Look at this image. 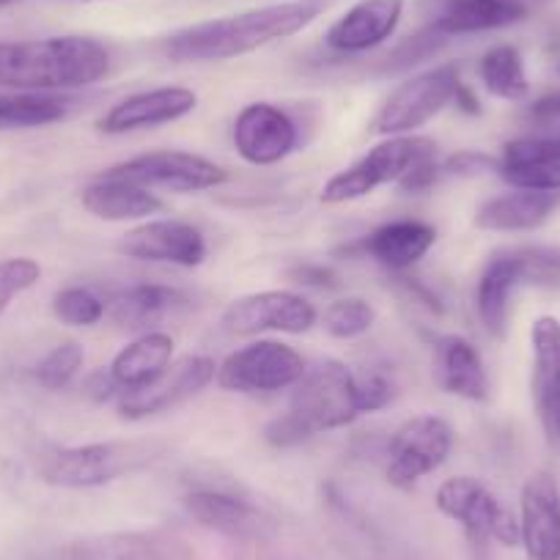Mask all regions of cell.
Returning <instances> with one entry per match:
<instances>
[{
  "label": "cell",
  "mask_w": 560,
  "mask_h": 560,
  "mask_svg": "<svg viewBox=\"0 0 560 560\" xmlns=\"http://www.w3.org/2000/svg\"><path fill=\"white\" fill-rule=\"evenodd\" d=\"M325 12L319 0H294L275 7L250 9L231 18L207 20L176 31L165 39V56L176 63L229 61L247 52L267 47L278 39L300 34Z\"/></svg>",
  "instance_id": "1"
},
{
  "label": "cell",
  "mask_w": 560,
  "mask_h": 560,
  "mask_svg": "<svg viewBox=\"0 0 560 560\" xmlns=\"http://www.w3.org/2000/svg\"><path fill=\"white\" fill-rule=\"evenodd\" d=\"M110 72V52L89 36L0 42V85L28 94L72 91L100 83Z\"/></svg>",
  "instance_id": "2"
},
{
  "label": "cell",
  "mask_w": 560,
  "mask_h": 560,
  "mask_svg": "<svg viewBox=\"0 0 560 560\" xmlns=\"http://www.w3.org/2000/svg\"><path fill=\"white\" fill-rule=\"evenodd\" d=\"M363 415L358 376L341 360H322L294 385L292 404L264 427L272 448H294L319 432L349 427Z\"/></svg>",
  "instance_id": "3"
},
{
  "label": "cell",
  "mask_w": 560,
  "mask_h": 560,
  "mask_svg": "<svg viewBox=\"0 0 560 560\" xmlns=\"http://www.w3.org/2000/svg\"><path fill=\"white\" fill-rule=\"evenodd\" d=\"M168 451L163 440H105V443L50 448L36 459V472L45 483L61 489H94L124 476L152 467Z\"/></svg>",
  "instance_id": "4"
},
{
  "label": "cell",
  "mask_w": 560,
  "mask_h": 560,
  "mask_svg": "<svg viewBox=\"0 0 560 560\" xmlns=\"http://www.w3.org/2000/svg\"><path fill=\"white\" fill-rule=\"evenodd\" d=\"M438 147L434 140L420 138V135H396V138H385L376 143L365 158L349 165L347 171L332 176L322 190V201L325 203H347L358 201V198L371 196L376 187L382 185H398L404 174L420 160L434 158Z\"/></svg>",
  "instance_id": "5"
},
{
  "label": "cell",
  "mask_w": 560,
  "mask_h": 560,
  "mask_svg": "<svg viewBox=\"0 0 560 560\" xmlns=\"http://www.w3.org/2000/svg\"><path fill=\"white\" fill-rule=\"evenodd\" d=\"M462 85L465 83H462V72L456 63H443V67L415 74L387 96L371 127H374L376 135H385V138L412 135L415 129L432 121L445 107L454 105Z\"/></svg>",
  "instance_id": "6"
},
{
  "label": "cell",
  "mask_w": 560,
  "mask_h": 560,
  "mask_svg": "<svg viewBox=\"0 0 560 560\" xmlns=\"http://www.w3.org/2000/svg\"><path fill=\"white\" fill-rule=\"evenodd\" d=\"M434 503H438L440 514L465 527L467 538L476 547H487L489 541H498L500 547H520L522 544L520 520L478 478H448L445 483H440Z\"/></svg>",
  "instance_id": "7"
},
{
  "label": "cell",
  "mask_w": 560,
  "mask_h": 560,
  "mask_svg": "<svg viewBox=\"0 0 560 560\" xmlns=\"http://www.w3.org/2000/svg\"><path fill=\"white\" fill-rule=\"evenodd\" d=\"M305 374L303 354L283 341H253L218 365V382L231 393H275L294 387Z\"/></svg>",
  "instance_id": "8"
},
{
  "label": "cell",
  "mask_w": 560,
  "mask_h": 560,
  "mask_svg": "<svg viewBox=\"0 0 560 560\" xmlns=\"http://www.w3.org/2000/svg\"><path fill=\"white\" fill-rule=\"evenodd\" d=\"M454 432L438 415H418L396 429L387 445V481L396 489H412L448 462Z\"/></svg>",
  "instance_id": "9"
},
{
  "label": "cell",
  "mask_w": 560,
  "mask_h": 560,
  "mask_svg": "<svg viewBox=\"0 0 560 560\" xmlns=\"http://www.w3.org/2000/svg\"><path fill=\"white\" fill-rule=\"evenodd\" d=\"M102 176L132 182V185L147 187V190L163 187V190L171 192L212 190V187L225 185V179H229L225 168H220L212 160L192 152H171V149L138 154L127 163L107 168Z\"/></svg>",
  "instance_id": "10"
},
{
  "label": "cell",
  "mask_w": 560,
  "mask_h": 560,
  "mask_svg": "<svg viewBox=\"0 0 560 560\" xmlns=\"http://www.w3.org/2000/svg\"><path fill=\"white\" fill-rule=\"evenodd\" d=\"M316 325V308L294 292H256L234 300L223 314V330L231 336L289 332L300 336Z\"/></svg>",
  "instance_id": "11"
},
{
  "label": "cell",
  "mask_w": 560,
  "mask_h": 560,
  "mask_svg": "<svg viewBox=\"0 0 560 560\" xmlns=\"http://www.w3.org/2000/svg\"><path fill=\"white\" fill-rule=\"evenodd\" d=\"M214 374H218V365H214L212 358H203V354L182 358L171 363L165 374L158 376L152 385L138 387V390H124L121 398H118V412L127 420L165 412V409L201 393L214 380Z\"/></svg>",
  "instance_id": "12"
},
{
  "label": "cell",
  "mask_w": 560,
  "mask_h": 560,
  "mask_svg": "<svg viewBox=\"0 0 560 560\" xmlns=\"http://www.w3.org/2000/svg\"><path fill=\"white\" fill-rule=\"evenodd\" d=\"M234 149L245 163L275 165L298 149V124L287 110L269 102H253L240 110L234 121Z\"/></svg>",
  "instance_id": "13"
},
{
  "label": "cell",
  "mask_w": 560,
  "mask_h": 560,
  "mask_svg": "<svg viewBox=\"0 0 560 560\" xmlns=\"http://www.w3.org/2000/svg\"><path fill=\"white\" fill-rule=\"evenodd\" d=\"M118 253L135 261L198 267L207 258V240L185 220H147L121 236Z\"/></svg>",
  "instance_id": "14"
},
{
  "label": "cell",
  "mask_w": 560,
  "mask_h": 560,
  "mask_svg": "<svg viewBox=\"0 0 560 560\" xmlns=\"http://www.w3.org/2000/svg\"><path fill=\"white\" fill-rule=\"evenodd\" d=\"M520 533L527 560H560V487L538 470L520 494Z\"/></svg>",
  "instance_id": "15"
},
{
  "label": "cell",
  "mask_w": 560,
  "mask_h": 560,
  "mask_svg": "<svg viewBox=\"0 0 560 560\" xmlns=\"http://www.w3.org/2000/svg\"><path fill=\"white\" fill-rule=\"evenodd\" d=\"M196 91L182 89V85H163V89L140 91V94L121 100L96 121V127L105 135H127L138 132V129H154L190 116L196 110Z\"/></svg>",
  "instance_id": "16"
},
{
  "label": "cell",
  "mask_w": 560,
  "mask_h": 560,
  "mask_svg": "<svg viewBox=\"0 0 560 560\" xmlns=\"http://www.w3.org/2000/svg\"><path fill=\"white\" fill-rule=\"evenodd\" d=\"M36 560H182L174 541L152 533H96L42 552Z\"/></svg>",
  "instance_id": "17"
},
{
  "label": "cell",
  "mask_w": 560,
  "mask_h": 560,
  "mask_svg": "<svg viewBox=\"0 0 560 560\" xmlns=\"http://www.w3.org/2000/svg\"><path fill=\"white\" fill-rule=\"evenodd\" d=\"M404 14V0H360L327 31V47L336 52H369L396 34Z\"/></svg>",
  "instance_id": "18"
},
{
  "label": "cell",
  "mask_w": 560,
  "mask_h": 560,
  "mask_svg": "<svg viewBox=\"0 0 560 560\" xmlns=\"http://www.w3.org/2000/svg\"><path fill=\"white\" fill-rule=\"evenodd\" d=\"M182 503L198 525L229 538L264 536L272 525L256 505L220 489H196V492H187Z\"/></svg>",
  "instance_id": "19"
},
{
  "label": "cell",
  "mask_w": 560,
  "mask_h": 560,
  "mask_svg": "<svg viewBox=\"0 0 560 560\" xmlns=\"http://www.w3.org/2000/svg\"><path fill=\"white\" fill-rule=\"evenodd\" d=\"M544 3L549 0H445L432 25L448 39L451 36L483 34V31L509 28V25L520 23Z\"/></svg>",
  "instance_id": "20"
},
{
  "label": "cell",
  "mask_w": 560,
  "mask_h": 560,
  "mask_svg": "<svg viewBox=\"0 0 560 560\" xmlns=\"http://www.w3.org/2000/svg\"><path fill=\"white\" fill-rule=\"evenodd\" d=\"M520 287H525V272H522L520 256H516L514 247L494 253L487 261V267H483L476 287V311L481 316L483 327L494 338L505 336L511 298H514Z\"/></svg>",
  "instance_id": "21"
},
{
  "label": "cell",
  "mask_w": 560,
  "mask_h": 560,
  "mask_svg": "<svg viewBox=\"0 0 560 560\" xmlns=\"http://www.w3.org/2000/svg\"><path fill=\"white\" fill-rule=\"evenodd\" d=\"M434 365L438 380L454 396L467 401L483 404L489 398V374L483 365L481 352L462 336H438L434 338Z\"/></svg>",
  "instance_id": "22"
},
{
  "label": "cell",
  "mask_w": 560,
  "mask_h": 560,
  "mask_svg": "<svg viewBox=\"0 0 560 560\" xmlns=\"http://www.w3.org/2000/svg\"><path fill=\"white\" fill-rule=\"evenodd\" d=\"M83 209L94 218L107 223H127V220H147L152 214L163 212V201L147 187L132 185L124 179L100 176L94 185H89L80 196Z\"/></svg>",
  "instance_id": "23"
},
{
  "label": "cell",
  "mask_w": 560,
  "mask_h": 560,
  "mask_svg": "<svg viewBox=\"0 0 560 560\" xmlns=\"http://www.w3.org/2000/svg\"><path fill=\"white\" fill-rule=\"evenodd\" d=\"M560 203V192L514 190L483 201L476 225L483 231H533L547 223Z\"/></svg>",
  "instance_id": "24"
},
{
  "label": "cell",
  "mask_w": 560,
  "mask_h": 560,
  "mask_svg": "<svg viewBox=\"0 0 560 560\" xmlns=\"http://www.w3.org/2000/svg\"><path fill=\"white\" fill-rule=\"evenodd\" d=\"M190 300L179 289L160 287V283H138L127 287L113 298L110 316L118 327L132 332H149V327L185 311Z\"/></svg>",
  "instance_id": "25"
},
{
  "label": "cell",
  "mask_w": 560,
  "mask_h": 560,
  "mask_svg": "<svg viewBox=\"0 0 560 560\" xmlns=\"http://www.w3.org/2000/svg\"><path fill=\"white\" fill-rule=\"evenodd\" d=\"M438 242V231L429 223L420 220H396V223H385L376 231H371L369 240L363 242L365 253L387 269H404L415 267L420 258L427 256Z\"/></svg>",
  "instance_id": "26"
},
{
  "label": "cell",
  "mask_w": 560,
  "mask_h": 560,
  "mask_svg": "<svg viewBox=\"0 0 560 560\" xmlns=\"http://www.w3.org/2000/svg\"><path fill=\"white\" fill-rule=\"evenodd\" d=\"M171 363H174V338L168 332L149 330L113 358L110 374L121 393L138 390L163 376Z\"/></svg>",
  "instance_id": "27"
},
{
  "label": "cell",
  "mask_w": 560,
  "mask_h": 560,
  "mask_svg": "<svg viewBox=\"0 0 560 560\" xmlns=\"http://www.w3.org/2000/svg\"><path fill=\"white\" fill-rule=\"evenodd\" d=\"M530 390L538 412L560 387V319H555V316H538L530 327Z\"/></svg>",
  "instance_id": "28"
},
{
  "label": "cell",
  "mask_w": 560,
  "mask_h": 560,
  "mask_svg": "<svg viewBox=\"0 0 560 560\" xmlns=\"http://www.w3.org/2000/svg\"><path fill=\"white\" fill-rule=\"evenodd\" d=\"M483 89L498 100L520 102L530 94V80H527L522 52L514 45H494L489 47L478 63Z\"/></svg>",
  "instance_id": "29"
},
{
  "label": "cell",
  "mask_w": 560,
  "mask_h": 560,
  "mask_svg": "<svg viewBox=\"0 0 560 560\" xmlns=\"http://www.w3.org/2000/svg\"><path fill=\"white\" fill-rule=\"evenodd\" d=\"M72 102L63 96L18 94L0 96V127H45L67 118Z\"/></svg>",
  "instance_id": "30"
},
{
  "label": "cell",
  "mask_w": 560,
  "mask_h": 560,
  "mask_svg": "<svg viewBox=\"0 0 560 560\" xmlns=\"http://www.w3.org/2000/svg\"><path fill=\"white\" fill-rule=\"evenodd\" d=\"M322 322H325V330L332 338H338V341H352V338L365 336L374 327L376 311L365 300L347 298L327 305Z\"/></svg>",
  "instance_id": "31"
},
{
  "label": "cell",
  "mask_w": 560,
  "mask_h": 560,
  "mask_svg": "<svg viewBox=\"0 0 560 560\" xmlns=\"http://www.w3.org/2000/svg\"><path fill=\"white\" fill-rule=\"evenodd\" d=\"M85 363V352L78 341H63L56 349L45 354V358L36 363L34 380L39 382L45 390H61L67 387L74 376L80 374Z\"/></svg>",
  "instance_id": "32"
},
{
  "label": "cell",
  "mask_w": 560,
  "mask_h": 560,
  "mask_svg": "<svg viewBox=\"0 0 560 560\" xmlns=\"http://www.w3.org/2000/svg\"><path fill=\"white\" fill-rule=\"evenodd\" d=\"M52 314L69 327H94L105 316V303L85 287H67L52 298Z\"/></svg>",
  "instance_id": "33"
},
{
  "label": "cell",
  "mask_w": 560,
  "mask_h": 560,
  "mask_svg": "<svg viewBox=\"0 0 560 560\" xmlns=\"http://www.w3.org/2000/svg\"><path fill=\"white\" fill-rule=\"evenodd\" d=\"M445 42H448V36L440 34L434 25L418 31V34L409 36V39H404L401 45H398L396 50L385 58V72H407V69L429 61L434 52L443 50Z\"/></svg>",
  "instance_id": "34"
},
{
  "label": "cell",
  "mask_w": 560,
  "mask_h": 560,
  "mask_svg": "<svg viewBox=\"0 0 560 560\" xmlns=\"http://www.w3.org/2000/svg\"><path fill=\"white\" fill-rule=\"evenodd\" d=\"M520 256L522 272H525V283L533 287H560V247H544V245H525L514 247Z\"/></svg>",
  "instance_id": "35"
},
{
  "label": "cell",
  "mask_w": 560,
  "mask_h": 560,
  "mask_svg": "<svg viewBox=\"0 0 560 560\" xmlns=\"http://www.w3.org/2000/svg\"><path fill=\"white\" fill-rule=\"evenodd\" d=\"M42 278V267L34 258H9L0 261V316L12 305L18 294L28 292Z\"/></svg>",
  "instance_id": "36"
},
{
  "label": "cell",
  "mask_w": 560,
  "mask_h": 560,
  "mask_svg": "<svg viewBox=\"0 0 560 560\" xmlns=\"http://www.w3.org/2000/svg\"><path fill=\"white\" fill-rule=\"evenodd\" d=\"M360 385V404L363 412H376L393 401V382L382 374H369L358 380Z\"/></svg>",
  "instance_id": "37"
},
{
  "label": "cell",
  "mask_w": 560,
  "mask_h": 560,
  "mask_svg": "<svg viewBox=\"0 0 560 560\" xmlns=\"http://www.w3.org/2000/svg\"><path fill=\"white\" fill-rule=\"evenodd\" d=\"M445 174H483V171H498V160L489 158V154H476V152H465L451 158L448 163H443Z\"/></svg>",
  "instance_id": "38"
},
{
  "label": "cell",
  "mask_w": 560,
  "mask_h": 560,
  "mask_svg": "<svg viewBox=\"0 0 560 560\" xmlns=\"http://www.w3.org/2000/svg\"><path fill=\"white\" fill-rule=\"evenodd\" d=\"M292 278L303 287H314V289H332L338 287L336 272L330 267H322V264H303V267L292 269Z\"/></svg>",
  "instance_id": "39"
},
{
  "label": "cell",
  "mask_w": 560,
  "mask_h": 560,
  "mask_svg": "<svg viewBox=\"0 0 560 560\" xmlns=\"http://www.w3.org/2000/svg\"><path fill=\"white\" fill-rule=\"evenodd\" d=\"M83 390H85V396L91 398V401H110L113 396H118V393H121V387L116 385V380H113V374H110V369H100V371H94V374H89V380H85V385H83Z\"/></svg>",
  "instance_id": "40"
},
{
  "label": "cell",
  "mask_w": 560,
  "mask_h": 560,
  "mask_svg": "<svg viewBox=\"0 0 560 560\" xmlns=\"http://www.w3.org/2000/svg\"><path fill=\"white\" fill-rule=\"evenodd\" d=\"M538 418H541V427L544 432H547V438L552 440L555 448L560 451V387L552 393V398L538 409Z\"/></svg>",
  "instance_id": "41"
},
{
  "label": "cell",
  "mask_w": 560,
  "mask_h": 560,
  "mask_svg": "<svg viewBox=\"0 0 560 560\" xmlns=\"http://www.w3.org/2000/svg\"><path fill=\"white\" fill-rule=\"evenodd\" d=\"M454 102L462 107V110L470 113V116H476V113H481V102H478V96L472 94V91L467 89V85H462L459 94H456Z\"/></svg>",
  "instance_id": "42"
},
{
  "label": "cell",
  "mask_w": 560,
  "mask_h": 560,
  "mask_svg": "<svg viewBox=\"0 0 560 560\" xmlns=\"http://www.w3.org/2000/svg\"><path fill=\"white\" fill-rule=\"evenodd\" d=\"M12 3H18V0H0V9H3V7H12Z\"/></svg>",
  "instance_id": "43"
}]
</instances>
